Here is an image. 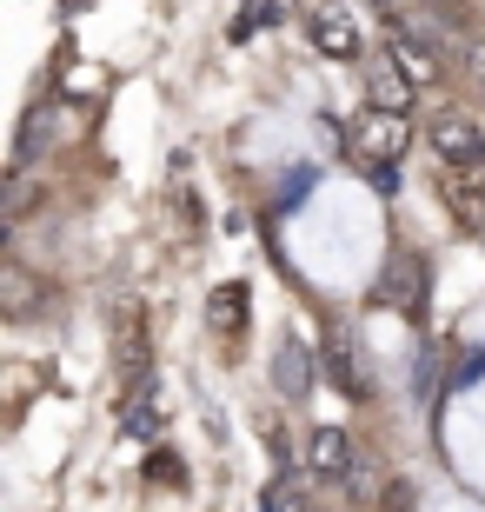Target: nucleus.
<instances>
[{
	"mask_svg": "<svg viewBox=\"0 0 485 512\" xmlns=\"http://www.w3.org/2000/svg\"><path fill=\"white\" fill-rule=\"evenodd\" d=\"M306 479H319V486H359L353 479V446H346L339 426H313V433H306Z\"/></svg>",
	"mask_w": 485,
	"mask_h": 512,
	"instance_id": "nucleus-4",
	"label": "nucleus"
},
{
	"mask_svg": "<svg viewBox=\"0 0 485 512\" xmlns=\"http://www.w3.org/2000/svg\"><path fill=\"white\" fill-rule=\"evenodd\" d=\"M472 74H479V100H485V40H472Z\"/></svg>",
	"mask_w": 485,
	"mask_h": 512,
	"instance_id": "nucleus-18",
	"label": "nucleus"
},
{
	"mask_svg": "<svg viewBox=\"0 0 485 512\" xmlns=\"http://www.w3.org/2000/svg\"><path fill=\"white\" fill-rule=\"evenodd\" d=\"M153 426H160V406H153V393L140 386V393H127V433H133V439H147Z\"/></svg>",
	"mask_w": 485,
	"mask_h": 512,
	"instance_id": "nucleus-14",
	"label": "nucleus"
},
{
	"mask_svg": "<svg viewBox=\"0 0 485 512\" xmlns=\"http://www.w3.org/2000/svg\"><path fill=\"white\" fill-rule=\"evenodd\" d=\"M34 207H40V187L27 180V173H14V187H7V220H27Z\"/></svg>",
	"mask_w": 485,
	"mask_h": 512,
	"instance_id": "nucleus-16",
	"label": "nucleus"
},
{
	"mask_svg": "<svg viewBox=\"0 0 485 512\" xmlns=\"http://www.w3.org/2000/svg\"><path fill=\"white\" fill-rule=\"evenodd\" d=\"M113 360H120V386L127 393H140L153 373V340H147V300L140 293H120L113 300Z\"/></svg>",
	"mask_w": 485,
	"mask_h": 512,
	"instance_id": "nucleus-1",
	"label": "nucleus"
},
{
	"mask_svg": "<svg viewBox=\"0 0 485 512\" xmlns=\"http://www.w3.org/2000/svg\"><path fill=\"white\" fill-rule=\"evenodd\" d=\"M412 147V120L406 114H386V107H366V114L353 120V133H346V153H353L366 173H392V160Z\"/></svg>",
	"mask_w": 485,
	"mask_h": 512,
	"instance_id": "nucleus-2",
	"label": "nucleus"
},
{
	"mask_svg": "<svg viewBox=\"0 0 485 512\" xmlns=\"http://www.w3.org/2000/svg\"><path fill=\"white\" fill-rule=\"evenodd\" d=\"M34 306H40V280L27 273V266H0V313L7 320H34Z\"/></svg>",
	"mask_w": 485,
	"mask_h": 512,
	"instance_id": "nucleus-9",
	"label": "nucleus"
},
{
	"mask_svg": "<svg viewBox=\"0 0 485 512\" xmlns=\"http://www.w3.org/2000/svg\"><path fill=\"white\" fill-rule=\"evenodd\" d=\"M406 100H412L406 74H399L392 60H373V107H386V114H406Z\"/></svg>",
	"mask_w": 485,
	"mask_h": 512,
	"instance_id": "nucleus-13",
	"label": "nucleus"
},
{
	"mask_svg": "<svg viewBox=\"0 0 485 512\" xmlns=\"http://www.w3.org/2000/svg\"><path fill=\"white\" fill-rule=\"evenodd\" d=\"M273 386H280L286 399H306V386H313V353L299 340H280V353H273Z\"/></svg>",
	"mask_w": 485,
	"mask_h": 512,
	"instance_id": "nucleus-10",
	"label": "nucleus"
},
{
	"mask_svg": "<svg viewBox=\"0 0 485 512\" xmlns=\"http://www.w3.org/2000/svg\"><path fill=\"white\" fill-rule=\"evenodd\" d=\"M426 147H432L439 167H472V160H485V133H479V120H466V114H432Z\"/></svg>",
	"mask_w": 485,
	"mask_h": 512,
	"instance_id": "nucleus-3",
	"label": "nucleus"
},
{
	"mask_svg": "<svg viewBox=\"0 0 485 512\" xmlns=\"http://www.w3.org/2000/svg\"><path fill=\"white\" fill-rule=\"evenodd\" d=\"M446 193H452V207L466 213V220H479V213H485V160H472V167H446Z\"/></svg>",
	"mask_w": 485,
	"mask_h": 512,
	"instance_id": "nucleus-11",
	"label": "nucleus"
},
{
	"mask_svg": "<svg viewBox=\"0 0 485 512\" xmlns=\"http://www.w3.org/2000/svg\"><path fill=\"white\" fill-rule=\"evenodd\" d=\"M240 313H246V286H220V293H213V320L226 326V333H240Z\"/></svg>",
	"mask_w": 485,
	"mask_h": 512,
	"instance_id": "nucleus-15",
	"label": "nucleus"
},
{
	"mask_svg": "<svg viewBox=\"0 0 485 512\" xmlns=\"http://www.w3.org/2000/svg\"><path fill=\"white\" fill-rule=\"evenodd\" d=\"M306 506H313V479L306 473H280L273 493L260 499V512H306Z\"/></svg>",
	"mask_w": 485,
	"mask_h": 512,
	"instance_id": "nucleus-12",
	"label": "nucleus"
},
{
	"mask_svg": "<svg viewBox=\"0 0 485 512\" xmlns=\"http://www.w3.org/2000/svg\"><path fill=\"white\" fill-rule=\"evenodd\" d=\"M386 60L406 74L412 94H419V87H439V74H446V67H439V40H426V34H392V54Z\"/></svg>",
	"mask_w": 485,
	"mask_h": 512,
	"instance_id": "nucleus-7",
	"label": "nucleus"
},
{
	"mask_svg": "<svg viewBox=\"0 0 485 512\" xmlns=\"http://www.w3.org/2000/svg\"><path fill=\"white\" fill-rule=\"evenodd\" d=\"M260 20H266V27H273V20H280V0H253V7H246V14L233 20V34H253Z\"/></svg>",
	"mask_w": 485,
	"mask_h": 512,
	"instance_id": "nucleus-17",
	"label": "nucleus"
},
{
	"mask_svg": "<svg viewBox=\"0 0 485 512\" xmlns=\"http://www.w3.org/2000/svg\"><path fill=\"white\" fill-rule=\"evenodd\" d=\"M373 300H379V306H406V313H419V306H426V266L412 260V253H392L386 273H379V286H373Z\"/></svg>",
	"mask_w": 485,
	"mask_h": 512,
	"instance_id": "nucleus-5",
	"label": "nucleus"
},
{
	"mask_svg": "<svg viewBox=\"0 0 485 512\" xmlns=\"http://www.w3.org/2000/svg\"><path fill=\"white\" fill-rule=\"evenodd\" d=\"M326 373H333V386L346 399H373V380H366V366H359L353 333H346V326H333V333H326Z\"/></svg>",
	"mask_w": 485,
	"mask_h": 512,
	"instance_id": "nucleus-8",
	"label": "nucleus"
},
{
	"mask_svg": "<svg viewBox=\"0 0 485 512\" xmlns=\"http://www.w3.org/2000/svg\"><path fill=\"white\" fill-rule=\"evenodd\" d=\"M306 40H313L326 60H359V27L346 7H313L306 14Z\"/></svg>",
	"mask_w": 485,
	"mask_h": 512,
	"instance_id": "nucleus-6",
	"label": "nucleus"
}]
</instances>
